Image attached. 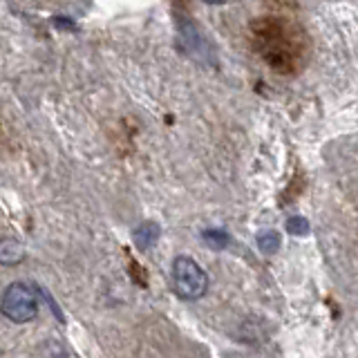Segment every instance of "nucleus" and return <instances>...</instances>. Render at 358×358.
Wrapping results in <instances>:
<instances>
[{
	"instance_id": "nucleus-1",
	"label": "nucleus",
	"mask_w": 358,
	"mask_h": 358,
	"mask_svg": "<svg viewBox=\"0 0 358 358\" xmlns=\"http://www.w3.org/2000/svg\"><path fill=\"white\" fill-rule=\"evenodd\" d=\"M251 38L262 59L280 74H291L305 63V34L282 18H260L251 25Z\"/></svg>"
},
{
	"instance_id": "nucleus-2",
	"label": "nucleus",
	"mask_w": 358,
	"mask_h": 358,
	"mask_svg": "<svg viewBox=\"0 0 358 358\" xmlns=\"http://www.w3.org/2000/svg\"><path fill=\"white\" fill-rule=\"evenodd\" d=\"M173 289L182 300H199L208 289V275L193 257L179 255L173 262Z\"/></svg>"
},
{
	"instance_id": "nucleus-3",
	"label": "nucleus",
	"mask_w": 358,
	"mask_h": 358,
	"mask_svg": "<svg viewBox=\"0 0 358 358\" xmlns=\"http://www.w3.org/2000/svg\"><path fill=\"white\" fill-rule=\"evenodd\" d=\"M0 311L3 316L16 324H25L36 318L38 313V298L36 291L29 285L14 282L5 289L3 298H0Z\"/></svg>"
},
{
	"instance_id": "nucleus-4",
	"label": "nucleus",
	"mask_w": 358,
	"mask_h": 358,
	"mask_svg": "<svg viewBox=\"0 0 358 358\" xmlns=\"http://www.w3.org/2000/svg\"><path fill=\"white\" fill-rule=\"evenodd\" d=\"M25 260V246L14 238H3L0 240V264L3 266H14Z\"/></svg>"
},
{
	"instance_id": "nucleus-5",
	"label": "nucleus",
	"mask_w": 358,
	"mask_h": 358,
	"mask_svg": "<svg viewBox=\"0 0 358 358\" xmlns=\"http://www.w3.org/2000/svg\"><path fill=\"white\" fill-rule=\"evenodd\" d=\"M157 238H159V224H155V222L139 224V227L134 229V235H132L134 246H137L139 251H148L150 246L157 242Z\"/></svg>"
},
{
	"instance_id": "nucleus-6",
	"label": "nucleus",
	"mask_w": 358,
	"mask_h": 358,
	"mask_svg": "<svg viewBox=\"0 0 358 358\" xmlns=\"http://www.w3.org/2000/svg\"><path fill=\"white\" fill-rule=\"evenodd\" d=\"M257 246L262 253H275L280 249V233L275 231H262L257 235Z\"/></svg>"
},
{
	"instance_id": "nucleus-7",
	"label": "nucleus",
	"mask_w": 358,
	"mask_h": 358,
	"mask_svg": "<svg viewBox=\"0 0 358 358\" xmlns=\"http://www.w3.org/2000/svg\"><path fill=\"white\" fill-rule=\"evenodd\" d=\"M204 242L208 246H213L215 251H220L229 244V233L220 231V229H208V231H204Z\"/></svg>"
},
{
	"instance_id": "nucleus-8",
	"label": "nucleus",
	"mask_w": 358,
	"mask_h": 358,
	"mask_svg": "<svg viewBox=\"0 0 358 358\" xmlns=\"http://www.w3.org/2000/svg\"><path fill=\"white\" fill-rule=\"evenodd\" d=\"M285 229H287V233H291V235H307L309 233V222L302 217V215H291L287 222H285Z\"/></svg>"
},
{
	"instance_id": "nucleus-9",
	"label": "nucleus",
	"mask_w": 358,
	"mask_h": 358,
	"mask_svg": "<svg viewBox=\"0 0 358 358\" xmlns=\"http://www.w3.org/2000/svg\"><path fill=\"white\" fill-rule=\"evenodd\" d=\"M204 3H208V5H224L227 0H204Z\"/></svg>"
}]
</instances>
